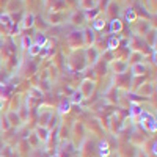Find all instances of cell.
I'll use <instances>...</instances> for the list:
<instances>
[{"label": "cell", "instance_id": "1", "mask_svg": "<svg viewBox=\"0 0 157 157\" xmlns=\"http://www.w3.org/2000/svg\"><path fill=\"white\" fill-rule=\"evenodd\" d=\"M82 99H83L82 91H75V93L72 94V98H71V102H74V104H78V102H82Z\"/></svg>", "mask_w": 157, "mask_h": 157}, {"label": "cell", "instance_id": "2", "mask_svg": "<svg viewBox=\"0 0 157 157\" xmlns=\"http://www.w3.org/2000/svg\"><path fill=\"white\" fill-rule=\"evenodd\" d=\"M38 137L41 138L43 141L47 140V129H44V127H43V129H38Z\"/></svg>", "mask_w": 157, "mask_h": 157}, {"label": "cell", "instance_id": "3", "mask_svg": "<svg viewBox=\"0 0 157 157\" xmlns=\"http://www.w3.org/2000/svg\"><path fill=\"white\" fill-rule=\"evenodd\" d=\"M36 43H38L36 46H39V47H41V46H43V44L46 43V36H44V35H41V33H39V35L36 36Z\"/></svg>", "mask_w": 157, "mask_h": 157}, {"label": "cell", "instance_id": "4", "mask_svg": "<svg viewBox=\"0 0 157 157\" xmlns=\"http://www.w3.org/2000/svg\"><path fill=\"white\" fill-rule=\"evenodd\" d=\"M143 72H145V66H143V64L134 66V74H143Z\"/></svg>", "mask_w": 157, "mask_h": 157}, {"label": "cell", "instance_id": "5", "mask_svg": "<svg viewBox=\"0 0 157 157\" xmlns=\"http://www.w3.org/2000/svg\"><path fill=\"white\" fill-rule=\"evenodd\" d=\"M68 110H69V102L63 101V102H61V105H60V112L64 113V112H68Z\"/></svg>", "mask_w": 157, "mask_h": 157}, {"label": "cell", "instance_id": "6", "mask_svg": "<svg viewBox=\"0 0 157 157\" xmlns=\"http://www.w3.org/2000/svg\"><path fill=\"white\" fill-rule=\"evenodd\" d=\"M39 50H41V47H39V46H32L30 47V55H36V54H39Z\"/></svg>", "mask_w": 157, "mask_h": 157}, {"label": "cell", "instance_id": "7", "mask_svg": "<svg viewBox=\"0 0 157 157\" xmlns=\"http://www.w3.org/2000/svg\"><path fill=\"white\" fill-rule=\"evenodd\" d=\"M8 116L11 118V121H13L11 124H19V118H17V115H14V113H10Z\"/></svg>", "mask_w": 157, "mask_h": 157}, {"label": "cell", "instance_id": "8", "mask_svg": "<svg viewBox=\"0 0 157 157\" xmlns=\"http://www.w3.org/2000/svg\"><path fill=\"white\" fill-rule=\"evenodd\" d=\"M120 29H121L120 21H113V30H120Z\"/></svg>", "mask_w": 157, "mask_h": 157}, {"label": "cell", "instance_id": "9", "mask_svg": "<svg viewBox=\"0 0 157 157\" xmlns=\"http://www.w3.org/2000/svg\"><path fill=\"white\" fill-rule=\"evenodd\" d=\"M32 19H33L32 16H29L27 19H25V24H24V27H27V25H32V24H33V22H32Z\"/></svg>", "mask_w": 157, "mask_h": 157}, {"label": "cell", "instance_id": "10", "mask_svg": "<svg viewBox=\"0 0 157 157\" xmlns=\"http://www.w3.org/2000/svg\"><path fill=\"white\" fill-rule=\"evenodd\" d=\"M94 27H96V29H101V27H102V24H101V21H96V24H94Z\"/></svg>", "mask_w": 157, "mask_h": 157}, {"label": "cell", "instance_id": "11", "mask_svg": "<svg viewBox=\"0 0 157 157\" xmlns=\"http://www.w3.org/2000/svg\"><path fill=\"white\" fill-rule=\"evenodd\" d=\"M2 107H3V99L0 98V110H2Z\"/></svg>", "mask_w": 157, "mask_h": 157}]
</instances>
